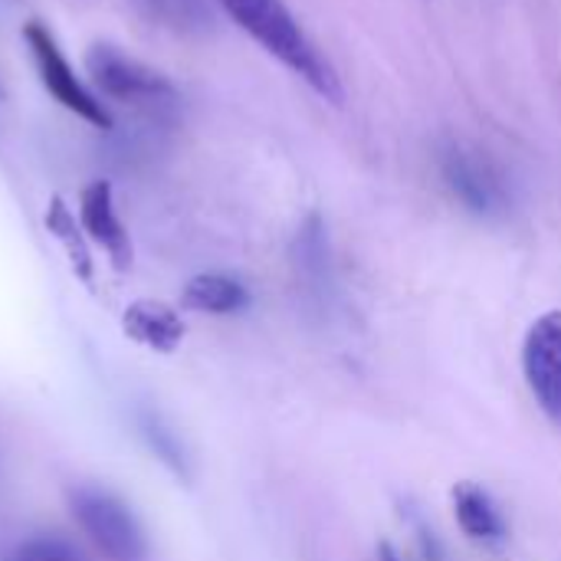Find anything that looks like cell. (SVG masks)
<instances>
[{
    "label": "cell",
    "mask_w": 561,
    "mask_h": 561,
    "mask_svg": "<svg viewBox=\"0 0 561 561\" xmlns=\"http://www.w3.org/2000/svg\"><path fill=\"white\" fill-rule=\"evenodd\" d=\"M122 329H125V335L131 342H138V345H145V348H151L158 355L178 352V345L184 342V332H187L184 319L171 306H164L158 299L131 302L125 309V316H122Z\"/></svg>",
    "instance_id": "obj_9"
},
{
    "label": "cell",
    "mask_w": 561,
    "mask_h": 561,
    "mask_svg": "<svg viewBox=\"0 0 561 561\" xmlns=\"http://www.w3.org/2000/svg\"><path fill=\"white\" fill-rule=\"evenodd\" d=\"M79 224L89 233V240L105 250L108 263L118 273H128V266H131V240H128L125 224L118 220L108 181H92V184L82 187V194H79Z\"/></svg>",
    "instance_id": "obj_7"
},
{
    "label": "cell",
    "mask_w": 561,
    "mask_h": 561,
    "mask_svg": "<svg viewBox=\"0 0 561 561\" xmlns=\"http://www.w3.org/2000/svg\"><path fill=\"white\" fill-rule=\"evenodd\" d=\"M523 375L536 404L561 424V309L542 312L526 329Z\"/></svg>",
    "instance_id": "obj_5"
},
{
    "label": "cell",
    "mask_w": 561,
    "mask_h": 561,
    "mask_svg": "<svg viewBox=\"0 0 561 561\" xmlns=\"http://www.w3.org/2000/svg\"><path fill=\"white\" fill-rule=\"evenodd\" d=\"M85 72L92 76L95 89L105 99L138 105L145 112H161L178 102V89L161 76L158 69L145 66L135 56H125L122 49L108 43H95L85 53Z\"/></svg>",
    "instance_id": "obj_3"
},
{
    "label": "cell",
    "mask_w": 561,
    "mask_h": 561,
    "mask_svg": "<svg viewBox=\"0 0 561 561\" xmlns=\"http://www.w3.org/2000/svg\"><path fill=\"white\" fill-rule=\"evenodd\" d=\"M181 306L207 316H233L250 306V289L227 273H197L181 293Z\"/></svg>",
    "instance_id": "obj_10"
},
{
    "label": "cell",
    "mask_w": 561,
    "mask_h": 561,
    "mask_svg": "<svg viewBox=\"0 0 561 561\" xmlns=\"http://www.w3.org/2000/svg\"><path fill=\"white\" fill-rule=\"evenodd\" d=\"M224 13L273 59H279L289 72H296L312 92L325 102H342V82L335 66L319 53V46L306 36L299 20L283 0H217Z\"/></svg>",
    "instance_id": "obj_1"
},
{
    "label": "cell",
    "mask_w": 561,
    "mask_h": 561,
    "mask_svg": "<svg viewBox=\"0 0 561 561\" xmlns=\"http://www.w3.org/2000/svg\"><path fill=\"white\" fill-rule=\"evenodd\" d=\"M69 510L79 529L92 539V546L112 561H145L148 539L135 519V513L108 490L79 486L69 493Z\"/></svg>",
    "instance_id": "obj_2"
},
{
    "label": "cell",
    "mask_w": 561,
    "mask_h": 561,
    "mask_svg": "<svg viewBox=\"0 0 561 561\" xmlns=\"http://www.w3.org/2000/svg\"><path fill=\"white\" fill-rule=\"evenodd\" d=\"M411 526H414V536H417V549H421V559L424 561H444V546H440V539H437V533L421 519V516H414L411 519Z\"/></svg>",
    "instance_id": "obj_14"
},
{
    "label": "cell",
    "mask_w": 561,
    "mask_h": 561,
    "mask_svg": "<svg viewBox=\"0 0 561 561\" xmlns=\"http://www.w3.org/2000/svg\"><path fill=\"white\" fill-rule=\"evenodd\" d=\"M450 503H454V519L470 542L483 549H503L510 542V523L486 486L473 480H460L450 490Z\"/></svg>",
    "instance_id": "obj_8"
},
{
    "label": "cell",
    "mask_w": 561,
    "mask_h": 561,
    "mask_svg": "<svg viewBox=\"0 0 561 561\" xmlns=\"http://www.w3.org/2000/svg\"><path fill=\"white\" fill-rule=\"evenodd\" d=\"M23 39H26V49L33 56V66H36V76L43 82V89L62 105L69 108L72 115H79L82 122H89L92 128H112V112L102 105V99L76 76V69L69 66L66 53L59 49L56 36L49 33V26H43L39 20H30L23 26Z\"/></svg>",
    "instance_id": "obj_4"
},
{
    "label": "cell",
    "mask_w": 561,
    "mask_h": 561,
    "mask_svg": "<svg viewBox=\"0 0 561 561\" xmlns=\"http://www.w3.org/2000/svg\"><path fill=\"white\" fill-rule=\"evenodd\" d=\"M46 230L56 237V243L62 247V253H66V260H69V266H72V273L85 283V286H92V273H95V263H92V253H89V247H85V230H82V224H76V214L66 207V201L62 197H53L49 201V210H46Z\"/></svg>",
    "instance_id": "obj_11"
},
{
    "label": "cell",
    "mask_w": 561,
    "mask_h": 561,
    "mask_svg": "<svg viewBox=\"0 0 561 561\" xmlns=\"http://www.w3.org/2000/svg\"><path fill=\"white\" fill-rule=\"evenodd\" d=\"M444 178L467 210H473L480 217L506 214V207H510L506 184H503L500 171L486 158H480L477 151H463V148L447 151Z\"/></svg>",
    "instance_id": "obj_6"
},
{
    "label": "cell",
    "mask_w": 561,
    "mask_h": 561,
    "mask_svg": "<svg viewBox=\"0 0 561 561\" xmlns=\"http://www.w3.org/2000/svg\"><path fill=\"white\" fill-rule=\"evenodd\" d=\"M154 20L178 33H204L214 23L210 0H141Z\"/></svg>",
    "instance_id": "obj_12"
},
{
    "label": "cell",
    "mask_w": 561,
    "mask_h": 561,
    "mask_svg": "<svg viewBox=\"0 0 561 561\" xmlns=\"http://www.w3.org/2000/svg\"><path fill=\"white\" fill-rule=\"evenodd\" d=\"M7 561H85L79 556V549L59 536H36V539H26L20 542Z\"/></svg>",
    "instance_id": "obj_13"
}]
</instances>
